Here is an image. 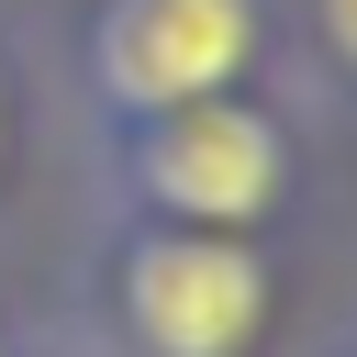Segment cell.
<instances>
[{"label": "cell", "instance_id": "6da1fadb", "mask_svg": "<svg viewBox=\"0 0 357 357\" xmlns=\"http://www.w3.org/2000/svg\"><path fill=\"white\" fill-rule=\"evenodd\" d=\"M123 312L145 357H245L268 312V268L234 234H145L123 257Z\"/></svg>", "mask_w": 357, "mask_h": 357}, {"label": "cell", "instance_id": "3957f363", "mask_svg": "<svg viewBox=\"0 0 357 357\" xmlns=\"http://www.w3.org/2000/svg\"><path fill=\"white\" fill-rule=\"evenodd\" d=\"M145 190L190 223H257L279 201V123L234 100H178L145 134Z\"/></svg>", "mask_w": 357, "mask_h": 357}, {"label": "cell", "instance_id": "277c9868", "mask_svg": "<svg viewBox=\"0 0 357 357\" xmlns=\"http://www.w3.org/2000/svg\"><path fill=\"white\" fill-rule=\"evenodd\" d=\"M324 33H335V56L357 67V0H324Z\"/></svg>", "mask_w": 357, "mask_h": 357}, {"label": "cell", "instance_id": "7a4b0ae2", "mask_svg": "<svg viewBox=\"0 0 357 357\" xmlns=\"http://www.w3.org/2000/svg\"><path fill=\"white\" fill-rule=\"evenodd\" d=\"M257 45V0H112L100 11V89L123 112L212 100Z\"/></svg>", "mask_w": 357, "mask_h": 357}]
</instances>
